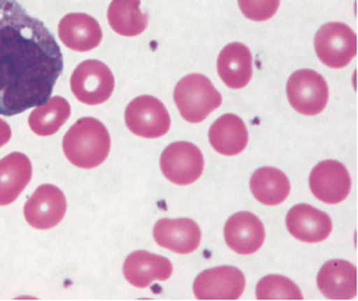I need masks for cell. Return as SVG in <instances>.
<instances>
[{"label": "cell", "mask_w": 358, "mask_h": 301, "mask_svg": "<svg viewBox=\"0 0 358 301\" xmlns=\"http://www.w3.org/2000/svg\"><path fill=\"white\" fill-rule=\"evenodd\" d=\"M63 68L60 47L44 23L17 0H0V115L45 104Z\"/></svg>", "instance_id": "cell-1"}, {"label": "cell", "mask_w": 358, "mask_h": 301, "mask_svg": "<svg viewBox=\"0 0 358 301\" xmlns=\"http://www.w3.org/2000/svg\"><path fill=\"white\" fill-rule=\"evenodd\" d=\"M63 152L73 166L94 169L103 164L110 152V135L98 119L80 118L63 138Z\"/></svg>", "instance_id": "cell-2"}, {"label": "cell", "mask_w": 358, "mask_h": 301, "mask_svg": "<svg viewBox=\"0 0 358 301\" xmlns=\"http://www.w3.org/2000/svg\"><path fill=\"white\" fill-rule=\"evenodd\" d=\"M173 98L182 118L192 124L202 123L222 104L221 93L202 74L182 78L174 88Z\"/></svg>", "instance_id": "cell-3"}, {"label": "cell", "mask_w": 358, "mask_h": 301, "mask_svg": "<svg viewBox=\"0 0 358 301\" xmlns=\"http://www.w3.org/2000/svg\"><path fill=\"white\" fill-rule=\"evenodd\" d=\"M318 59L332 69L345 68L357 54V36L347 24L332 22L322 25L315 36Z\"/></svg>", "instance_id": "cell-4"}, {"label": "cell", "mask_w": 358, "mask_h": 301, "mask_svg": "<svg viewBox=\"0 0 358 301\" xmlns=\"http://www.w3.org/2000/svg\"><path fill=\"white\" fill-rule=\"evenodd\" d=\"M286 91L291 107L307 117L323 112L329 103V85L326 79L310 69L294 71L287 82Z\"/></svg>", "instance_id": "cell-5"}, {"label": "cell", "mask_w": 358, "mask_h": 301, "mask_svg": "<svg viewBox=\"0 0 358 301\" xmlns=\"http://www.w3.org/2000/svg\"><path fill=\"white\" fill-rule=\"evenodd\" d=\"M115 87L113 73L99 60H85L78 65L71 78V88L78 101L99 105L112 96Z\"/></svg>", "instance_id": "cell-6"}, {"label": "cell", "mask_w": 358, "mask_h": 301, "mask_svg": "<svg viewBox=\"0 0 358 301\" xmlns=\"http://www.w3.org/2000/svg\"><path fill=\"white\" fill-rule=\"evenodd\" d=\"M124 120L131 133L145 139L161 138L171 129L167 108L159 99L150 95H141L133 99L127 105Z\"/></svg>", "instance_id": "cell-7"}, {"label": "cell", "mask_w": 358, "mask_h": 301, "mask_svg": "<svg viewBox=\"0 0 358 301\" xmlns=\"http://www.w3.org/2000/svg\"><path fill=\"white\" fill-rule=\"evenodd\" d=\"M203 169V154L192 142H172L162 153L161 170L171 183L193 184L201 177Z\"/></svg>", "instance_id": "cell-8"}, {"label": "cell", "mask_w": 358, "mask_h": 301, "mask_svg": "<svg viewBox=\"0 0 358 301\" xmlns=\"http://www.w3.org/2000/svg\"><path fill=\"white\" fill-rule=\"evenodd\" d=\"M245 289V275L234 266L207 269L193 283V291L198 300H237Z\"/></svg>", "instance_id": "cell-9"}, {"label": "cell", "mask_w": 358, "mask_h": 301, "mask_svg": "<svg viewBox=\"0 0 358 301\" xmlns=\"http://www.w3.org/2000/svg\"><path fill=\"white\" fill-rule=\"evenodd\" d=\"M66 213V195L58 186L50 184L41 185L25 203V220L38 230L55 228L64 219Z\"/></svg>", "instance_id": "cell-10"}, {"label": "cell", "mask_w": 358, "mask_h": 301, "mask_svg": "<svg viewBox=\"0 0 358 301\" xmlns=\"http://www.w3.org/2000/svg\"><path fill=\"white\" fill-rule=\"evenodd\" d=\"M310 188L318 200L340 204L350 195L352 180L346 166L336 160L318 163L310 172Z\"/></svg>", "instance_id": "cell-11"}, {"label": "cell", "mask_w": 358, "mask_h": 301, "mask_svg": "<svg viewBox=\"0 0 358 301\" xmlns=\"http://www.w3.org/2000/svg\"><path fill=\"white\" fill-rule=\"evenodd\" d=\"M153 237L162 248L185 255L197 250L202 240V233L192 219L164 218L155 223Z\"/></svg>", "instance_id": "cell-12"}, {"label": "cell", "mask_w": 358, "mask_h": 301, "mask_svg": "<svg viewBox=\"0 0 358 301\" xmlns=\"http://www.w3.org/2000/svg\"><path fill=\"white\" fill-rule=\"evenodd\" d=\"M266 230L261 219L250 212L233 214L224 225L228 248L241 255H251L262 248Z\"/></svg>", "instance_id": "cell-13"}, {"label": "cell", "mask_w": 358, "mask_h": 301, "mask_svg": "<svg viewBox=\"0 0 358 301\" xmlns=\"http://www.w3.org/2000/svg\"><path fill=\"white\" fill-rule=\"evenodd\" d=\"M287 229L299 242H324L332 233V220L329 214L308 204H297L287 213Z\"/></svg>", "instance_id": "cell-14"}, {"label": "cell", "mask_w": 358, "mask_h": 301, "mask_svg": "<svg viewBox=\"0 0 358 301\" xmlns=\"http://www.w3.org/2000/svg\"><path fill=\"white\" fill-rule=\"evenodd\" d=\"M123 274L134 288L144 289L155 281H166L173 274L172 263L161 255L138 250L127 256Z\"/></svg>", "instance_id": "cell-15"}, {"label": "cell", "mask_w": 358, "mask_h": 301, "mask_svg": "<svg viewBox=\"0 0 358 301\" xmlns=\"http://www.w3.org/2000/svg\"><path fill=\"white\" fill-rule=\"evenodd\" d=\"M317 286L329 300H351L357 295V269L346 260H329L317 275Z\"/></svg>", "instance_id": "cell-16"}, {"label": "cell", "mask_w": 358, "mask_h": 301, "mask_svg": "<svg viewBox=\"0 0 358 301\" xmlns=\"http://www.w3.org/2000/svg\"><path fill=\"white\" fill-rule=\"evenodd\" d=\"M60 41L74 52H90L103 39L101 25L85 13H71L60 20L58 27Z\"/></svg>", "instance_id": "cell-17"}, {"label": "cell", "mask_w": 358, "mask_h": 301, "mask_svg": "<svg viewBox=\"0 0 358 301\" xmlns=\"http://www.w3.org/2000/svg\"><path fill=\"white\" fill-rule=\"evenodd\" d=\"M217 71L228 88L234 90L245 88L253 75L251 50L242 43L228 44L218 55Z\"/></svg>", "instance_id": "cell-18"}, {"label": "cell", "mask_w": 358, "mask_h": 301, "mask_svg": "<svg viewBox=\"0 0 358 301\" xmlns=\"http://www.w3.org/2000/svg\"><path fill=\"white\" fill-rule=\"evenodd\" d=\"M33 166L23 153H12L0 160V207L10 205L31 180Z\"/></svg>", "instance_id": "cell-19"}, {"label": "cell", "mask_w": 358, "mask_h": 301, "mask_svg": "<svg viewBox=\"0 0 358 301\" xmlns=\"http://www.w3.org/2000/svg\"><path fill=\"white\" fill-rule=\"evenodd\" d=\"M209 142L217 153L234 156L242 153L248 144L245 122L236 114H224L209 128Z\"/></svg>", "instance_id": "cell-20"}, {"label": "cell", "mask_w": 358, "mask_h": 301, "mask_svg": "<svg viewBox=\"0 0 358 301\" xmlns=\"http://www.w3.org/2000/svg\"><path fill=\"white\" fill-rule=\"evenodd\" d=\"M250 186L256 200L268 207L280 205L291 193V183L286 174L271 166L257 169L252 175Z\"/></svg>", "instance_id": "cell-21"}, {"label": "cell", "mask_w": 358, "mask_h": 301, "mask_svg": "<svg viewBox=\"0 0 358 301\" xmlns=\"http://www.w3.org/2000/svg\"><path fill=\"white\" fill-rule=\"evenodd\" d=\"M108 23L120 36H137L148 27L150 17L141 9V0H112Z\"/></svg>", "instance_id": "cell-22"}, {"label": "cell", "mask_w": 358, "mask_h": 301, "mask_svg": "<svg viewBox=\"0 0 358 301\" xmlns=\"http://www.w3.org/2000/svg\"><path fill=\"white\" fill-rule=\"evenodd\" d=\"M71 105L62 96H53L29 115L30 129L39 136L54 135L71 117Z\"/></svg>", "instance_id": "cell-23"}, {"label": "cell", "mask_w": 358, "mask_h": 301, "mask_svg": "<svg viewBox=\"0 0 358 301\" xmlns=\"http://www.w3.org/2000/svg\"><path fill=\"white\" fill-rule=\"evenodd\" d=\"M258 300H302L303 295L297 284L282 275H267L257 284Z\"/></svg>", "instance_id": "cell-24"}, {"label": "cell", "mask_w": 358, "mask_h": 301, "mask_svg": "<svg viewBox=\"0 0 358 301\" xmlns=\"http://www.w3.org/2000/svg\"><path fill=\"white\" fill-rule=\"evenodd\" d=\"M281 0H238L239 9L245 18L266 22L275 15Z\"/></svg>", "instance_id": "cell-25"}, {"label": "cell", "mask_w": 358, "mask_h": 301, "mask_svg": "<svg viewBox=\"0 0 358 301\" xmlns=\"http://www.w3.org/2000/svg\"><path fill=\"white\" fill-rule=\"evenodd\" d=\"M10 138H12L10 126L3 119H0V148L8 144Z\"/></svg>", "instance_id": "cell-26"}]
</instances>
